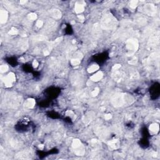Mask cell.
I'll return each instance as SVG.
<instances>
[{
    "instance_id": "obj_6",
    "label": "cell",
    "mask_w": 160,
    "mask_h": 160,
    "mask_svg": "<svg viewBox=\"0 0 160 160\" xmlns=\"http://www.w3.org/2000/svg\"><path fill=\"white\" fill-rule=\"evenodd\" d=\"M141 134L143 135V138H149L150 136V133L146 127H143L141 130Z\"/></svg>"
},
{
    "instance_id": "obj_8",
    "label": "cell",
    "mask_w": 160,
    "mask_h": 160,
    "mask_svg": "<svg viewBox=\"0 0 160 160\" xmlns=\"http://www.w3.org/2000/svg\"><path fill=\"white\" fill-rule=\"evenodd\" d=\"M24 70L26 72L31 73L32 72L33 68L32 67H31V66L29 65V64H24Z\"/></svg>"
},
{
    "instance_id": "obj_7",
    "label": "cell",
    "mask_w": 160,
    "mask_h": 160,
    "mask_svg": "<svg viewBox=\"0 0 160 160\" xmlns=\"http://www.w3.org/2000/svg\"><path fill=\"white\" fill-rule=\"evenodd\" d=\"M48 115L49 117L53 118V119H57V118H59V115L57 113H56V112H50Z\"/></svg>"
},
{
    "instance_id": "obj_3",
    "label": "cell",
    "mask_w": 160,
    "mask_h": 160,
    "mask_svg": "<svg viewBox=\"0 0 160 160\" xmlns=\"http://www.w3.org/2000/svg\"><path fill=\"white\" fill-rule=\"evenodd\" d=\"M60 90L56 88H50L46 91V93L49 98H56L59 94Z\"/></svg>"
},
{
    "instance_id": "obj_4",
    "label": "cell",
    "mask_w": 160,
    "mask_h": 160,
    "mask_svg": "<svg viewBox=\"0 0 160 160\" xmlns=\"http://www.w3.org/2000/svg\"><path fill=\"white\" fill-rule=\"evenodd\" d=\"M140 146L143 148H146L147 147H148L149 146V141L148 140V138H143L141 140H140Z\"/></svg>"
},
{
    "instance_id": "obj_5",
    "label": "cell",
    "mask_w": 160,
    "mask_h": 160,
    "mask_svg": "<svg viewBox=\"0 0 160 160\" xmlns=\"http://www.w3.org/2000/svg\"><path fill=\"white\" fill-rule=\"evenodd\" d=\"M7 61L9 63V64H10L11 66H16L18 64V61H17V59L16 58L11 57L9 58Z\"/></svg>"
},
{
    "instance_id": "obj_1",
    "label": "cell",
    "mask_w": 160,
    "mask_h": 160,
    "mask_svg": "<svg viewBox=\"0 0 160 160\" xmlns=\"http://www.w3.org/2000/svg\"><path fill=\"white\" fill-rule=\"evenodd\" d=\"M151 98L153 99H156L158 98L160 93V85L158 83H155L153 84L150 89Z\"/></svg>"
},
{
    "instance_id": "obj_2",
    "label": "cell",
    "mask_w": 160,
    "mask_h": 160,
    "mask_svg": "<svg viewBox=\"0 0 160 160\" xmlns=\"http://www.w3.org/2000/svg\"><path fill=\"white\" fill-rule=\"evenodd\" d=\"M108 58V54L106 52H104L101 54H97L94 56V61L98 63L99 64L103 63L106 60V59Z\"/></svg>"
},
{
    "instance_id": "obj_9",
    "label": "cell",
    "mask_w": 160,
    "mask_h": 160,
    "mask_svg": "<svg viewBox=\"0 0 160 160\" xmlns=\"http://www.w3.org/2000/svg\"><path fill=\"white\" fill-rule=\"evenodd\" d=\"M65 32H66V34H71V33H73V29L71 28V26L70 25H68L66 26V30H65Z\"/></svg>"
}]
</instances>
